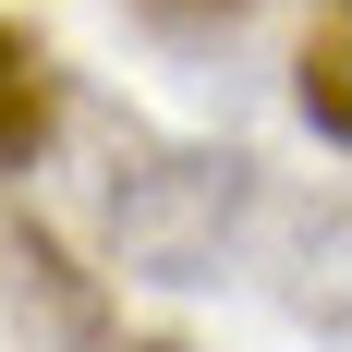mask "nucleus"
<instances>
[{
  "instance_id": "nucleus-2",
  "label": "nucleus",
  "mask_w": 352,
  "mask_h": 352,
  "mask_svg": "<svg viewBox=\"0 0 352 352\" xmlns=\"http://www.w3.org/2000/svg\"><path fill=\"white\" fill-rule=\"evenodd\" d=\"M340 61H352V12L328 0V12H316V36H304V61H292V73H304L292 98H304V122H316V146H340V134H352V98H340Z\"/></svg>"
},
{
  "instance_id": "nucleus-1",
  "label": "nucleus",
  "mask_w": 352,
  "mask_h": 352,
  "mask_svg": "<svg viewBox=\"0 0 352 352\" xmlns=\"http://www.w3.org/2000/svg\"><path fill=\"white\" fill-rule=\"evenodd\" d=\"M49 109H61V85H49V49H36L25 25H0V182H12L36 146H49Z\"/></svg>"
}]
</instances>
